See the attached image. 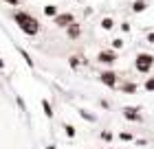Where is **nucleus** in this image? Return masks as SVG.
Segmentation results:
<instances>
[{
  "instance_id": "1",
  "label": "nucleus",
  "mask_w": 154,
  "mask_h": 149,
  "mask_svg": "<svg viewBox=\"0 0 154 149\" xmlns=\"http://www.w3.org/2000/svg\"><path fill=\"white\" fill-rule=\"evenodd\" d=\"M13 20H16L18 29L22 31V33H26V35H38L40 33V22H38V18L31 16V13L16 11V13H13Z\"/></svg>"
},
{
  "instance_id": "2",
  "label": "nucleus",
  "mask_w": 154,
  "mask_h": 149,
  "mask_svg": "<svg viewBox=\"0 0 154 149\" xmlns=\"http://www.w3.org/2000/svg\"><path fill=\"white\" fill-rule=\"evenodd\" d=\"M134 66H137L139 73L148 75L150 70H152V66H154V55H150V53H139L137 59H134Z\"/></svg>"
},
{
  "instance_id": "3",
  "label": "nucleus",
  "mask_w": 154,
  "mask_h": 149,
  "mask_svg": "<svg viewBox=\"0 0 154 149\" xmlns=\"http://www.w3.org/2000/svg\"><path fill=\"white\" fill-rule=\"evenodd\" d=\"M55 24L62 26V29H68L71 24H75L73 13H57V16H55Z\"/></svg>"
},
{
  "instance_id": "4",
  "label": "nucleus",
  "mask_w": 154,
  "mask_h": 149,
  "mask_svg": "<svg viewBox=\"0 0 154 149\" xmlns=\"http://www.w3.org/2000/svg\"><path fill=\"white\" fill-rule=\"evenodd\" d=\"M99 79L103 86H108V88H115L117 86V75H115V70H103V73L99 75Z\"/></svg>"
},
{
  "instance_id": "5",
  "label": "nucleus",
  "mask_w": 154,
  "mask_h": 149,
  "mask_svg": "<svg viewBox=\"0 0 154 149\" xmlns=\"http://www.w3.org/2000/svg\"><path fill=\"white\" fill-rule=\"evenodd\" d=\"M97 61H101V64H115L117 61V53L115 51H99V55H97Z\"/></svg>"
},
{
  "instance_id": "6",
  "label": "nucleus",
  "mask_w": 154,
  "mask_h": 149,
  "mask_svg": "<svg viewBox=\"0 0 154 149\" xmlns=\"http://www.w3.org/2000/svg\"><path fill=\"white\" fill-rule=\"evenodd\" d=\"M123 116H125V118H132V121H141L139 108H123Z\"/></svg>"
},
{
  "instance_id": "7",
  "label": "nucleus",
  "mask_w": 154,
  "mask_h": 149,
  "mask_svg": "<svg viewBox=\"0 0 154 149\" xmlns=\"http://www.w3.org/2000/svg\"><path fill=\"white\" fill-rule=\"evenodd\" d=\"M79 35H82V29H79L77 24H71V26H68V37H71V40H77Z\"/></svg>"
},
{
  "instance_id": "8",
  "label": "nucleus",
  "mask_w": 154,
  "mask_h": 149,
  "mask_svg": "<svg viewBox=\"0 0 154 149\" xmlns=\"http://www.w3.org/2000/svg\"><path fill=\"white\" fill-rule=\"evenodd\" d=\"M145 9H148V2H145V0H137V2L132 4V11H134V13H141Z\"/></svg>"
},
{
  "instance_id": "9",
  "label": "nucleus",
  "mask_w": 154,
  "mask_h": 149,
  "mask_svg": "<svg viewBox=\"0 0 154 149\" xmlns=\"http://www.w3.org/2000/svg\"><path fill=\"white\" fill-rule=\"evenodd\" d=\"M42 108H44V114H46V118H53V108H51V103H48L46 99L42 101Z\"/></svg>"
},
{
  "instance_id": "10",
  "label": "nucleus",
  "mask_w": 154,
  "mask_h": 149,
  "mask_svg": "<svg viewBox=\"0 0 154 149\" xmlns=\"http://www.w3.org/2000/svg\"><path fill=\"white\" fill-rule=\"evenodd\" d=\"M112 26H115V20H112V18H103V20H101V29L110 31Z\"/></svg>"
},
{
  "instance_id": "11",
  "label": "nucleus",
  "mask_w": 154,
  "mask_h": 149,
  "mask_svg": "<svg viewBox=\"0 0 154 149\" xmlns=\"http://www.w3.org/2000/svg\"><path fill=\"white\" fill-rule=\"evenodd\" d=\"M44 13H46V16H57V7H55V4H46L44 7Z\"/></svg>"
},
{
  "instance_id": "12",
  "label": "nucleus",
  "mask_w": 154,
  "mask_h": 149,
  "mask_svg": "<svg viewBox=\"0 0 154 149\" xmlns=\"http://www.w3.org/2000/svg\"><path fill=\"white\" fill-rule=\"evenodd\" d=\"M145 90H148V92H154V77H150V79L145 81Z\"/></svg>"
},
{
  "instance_id": "13",
  "label": "nucleus",
  "mask_w": 154,
  "mask_h": 149,
  "mask_svg": "<svg viewBox=\"0 0 154 149\" xmlns=\"http://www.w3.org/2000/svg\"><path fill=\"white\" fill-rule=\"evenodd\" d=\"M64 130H66V136H71V138L75 136V127L73 125H64Z\"/></svg>"
},
{
  "instance_id": "14",
  "label": "nucleus",
  "mask_w": 154,
  "mask_h": 149,
  "mask_svg": "<svg viewBox=\"0 0 154 149\" xmlns=\"http://www.w3.org/2000/svg\"><path fill=\"white\" fill-rule=\"evenodd\" d=\"M134 90H137L134 83H125V86H123V92H134Z\"/></svg>"
},
{
  "instance_id": "15",
  "label": "nucleus",
  "mask_w": 154,
  "mask_h": 149,
  "mask_svg": "<svg viewBox=\"0 0 154 149\" xmlns=\"http://www.w3.org/2000/svg\"><path fill=\"white\" fill-rule=\"evenodd\" d=\"M112 46H115V48H121V46H123V40H115Z\"/></svg>"
},
{
  "instance_id": "16",
  "label": "nucleus",
  "mask_w": 154,
  "mask_h": 149,
  "mask_svg": "<svg viewBox=\"0 0 154 149\" xmlns=\"http://www.w3.org/2000/svg\"><path fill=\"white\" fill-rule=\"evenodd\" d=\"M101 138H103V140H110V138H112V134H110V132H103Z\"/></svg>"
},
{
  "instance_id": "17",
  "label": "nucleus",
  "mask_w": 154,
  "mask_h": 149,
  "mask_svg": "<svg viewBox=\"0 0 154 149\" xmlns=\"http://www.w3.org/2000/svg\"><path fill=\"white\" fill-rule=\"evenodd\" d=\"M121 138H123V140H132V134H128V132H123V134H121Z\"/></svg>"
},
{
  "instance_id": "18",
  "label": "nucleus",
  "mask_w": 154,
  "mask_h": 149,
  "mask_svg": "<svg viewBox=\"0 0 154 149\" xmlns=\"http://www.w3.org/2000/svg\"><path fill=\"white\" fill-rule=\"evenodd\" d=\"M148 42H152V44H154V33H150V35H148Z\"/></svg>"
},
{
  "instance_id": "19",
  "label": "nucleus",
  "mask_w": 154,
  "mask_h": 149,
  "mask_svg": "<svg viewBox=\"0 0 154 149\" xmlns=\"http://www.w3.org/2000/svg\"><path fill=\"white\" fill-rule=\"evenodd\" d=\"M5 2H9V4H13V7H16V4H18V0H5Z\"/></svg>"
},
{
  "instance_id": "20",
  "label": "nucleus",
  "mask_w": 154,
  "mask_h": 149,
  "mask_svg": "<svg viewBox=\"0 0 154 149\" xmlns=\"http://www.w3.org/2000/svg\"><path fill=\"white\" fill-rule=\"evenodd\" d=\"M0 68H5V61H2V59H0Z\"/></svg>"
},
{
  "instance_id": "21",
  "label": "nucleus",
  "mask_w": 154,
  "mask_h": 149,
  "mask_svg": "<svg viewBox=\"0 0 154 149\" xmlns=\"http://www.w3.org/2000/svg\"><path fill=\"white\" fill-rule=\"evenodd\" d=\"M110 149H112V147H110Z\"/></svg>"
}]
</instances>
